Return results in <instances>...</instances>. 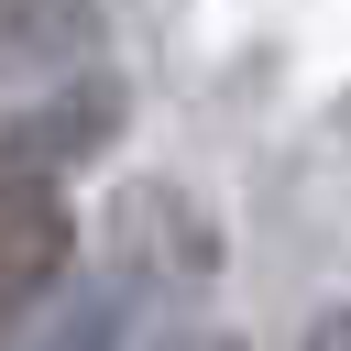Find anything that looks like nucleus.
<instances>
[{
    "label": "nucleus",
    "instance_id": "obj_3",
    "mask_svg": "<svg viewBox=\"0 0 351 351\" xmlns=\"http://www.w3.org/2000/svg\"><path fill=\"white\" fill-rule=\"evenodd\" d=\"M110 66V0H0V99H44Z\"/></svg>",
    "mask_w": 351,
    "mask_h": 351
},
{
    "label": "nucleus",
    "instance_id": "obj_5",
    "mask_svg": "<svg viewBox=\"0 0 351 351\" xmlns=\"http://www.w3.org/2000/svg\"><path fill=\"white\" fill-rule=\"evenodd\" d=\"M132 296H143L132 274H99L88 296H66V307H55V329H44L33 351H132Z\"/></svg>",
    "mask_w": 351,
    "mask_h": 351
},
{
    "label": "nucleus",
    "instance_id": "obj_7",
    "mask_svg": "<svg viewBox=\"0 0 351 351\" xmlns=\"http://www.w3.org/2000/svg\"><path fill=\"white\" fill-rule=\"evenodd\" d=\"M208 351H241V340H208Z\"/></svg>",
    "mask_w": 351,
    "mask_h": 351
},
{
    "label": "nucleus",
    "instance_id": "obj_2",
    "mask_svg": "<svg viewBox=\"0 0 351 351\" xmlns=\"http://www.w3.org/2000/svg\"><path fill=\"white\" fill-rule=\"evenodd\" d=\"M77 263V197L55 176H0V340L66 285Z\"/></svg>",
    "mask_w": 351,
    "mask_h": 351
},
{
    "label": "nucleus",
    "instance_id": "obj_1",
    "mask_svg": "<svg viewBox=\"0 0 351 351\" xmlns=\"http://www.w3.org/2000/svg\"><path fill=\"white\" fill-rule=\"evenodd\" d=\"M121 132H132V88L110 66H88V77L44 88L33 110L0 121V176H66L88 154H121Z\"/></svg>",
    "mask_w": 351,
    "mask_h": 351
},
{
    "label": "nucleus",
    "instance_id": "obj_4",
    "mask_svg": "<svg viewBox=\"0 0 351 351\" xmlns=\"http://www.w3.org/2000/svg\"><path fill=\"white\" fill-rule=\"evenodd\" d=\"M110 230H165V241H121V274H132V285H208V274H219L208 208H197L186 186H165V176H143V186L110 208Z\"/></svg>",
    "mask_w": 351,
    "mask_h": 351
},
{
    "label": "nucleus",
    "instance_id": "obj_6",
    "mask_svg": "<svg viewBox=\"0 0 351 351\" xmlns=\"http://www.w3.org/2000/svg\"><path fill=\"white\" fill-rule=\"evenodd\" d=\"M296 351H351V307H318V318L296 329Z\"/></svg>",
    "mask_w": 351,
    "mask_h": 351
}]
</instances>
